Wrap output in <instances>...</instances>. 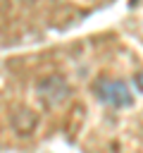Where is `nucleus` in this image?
<instances>
[{"label": "nucleus", "mask_w": 143, "mask_h": 153, "mask_svg": "<svg viewBox=\"0 0 143 153\" xmlns=\"http://www.w3.org/2000/svg\"><path fill=\"white\" fill-rule=\"evenodd\" d=\"M36 93H38V98H41L43 105L57 108V105H62V103L69 98L72 88H69V84H67L64 76H60V74H48V76H43V79L36 84Z\"/></svg>", "instance_id": "obj_2"}, {"label": "nucleus", "mask_w": 143, "mask_h": 153, "mask_svg": "<svg viewBox=\"0 0 143 153\" xmlns=\"http://www.w3.org/2000/svg\"><path fill=\"white\" fill-rule=\"evenodd\" d=\"M10 124L19 136H29V134H33V129L38 124V117L29 108H14L12 115H10Z\"/></svg>", "instance_id": "obj_3"}, {"label": "nucleus", "mask_w": 143, "mask_h": 153, "mask_svg": "<svg viewBox=\"0 0 143 153\" xmlns=\"http://www.w3.org/2000/svg\"><path fill=\"white\" fill-rule=\"evenodd\" d=\"M133 86H136V88H138V91H141V93H143V72H141V74H136V76H133Z\"/></svg>", "instance_id": "obj_4"}, {"label": "nucleus", "mask_w": 143, "mask_h": 153, "mask_svg": "<svg viewBox=\"0 0 143 153\" xmlns=\"http://www.w3.org/2000/svg\"><path fill=\"white\" fill-rule=\"evenodd\" d=\"M26 2H33V0H26Z\"/></svg>", "instance_id": "obj_5"}, {"label": "nucleus", "mask_w": 143, "mask_h": 153, "mask_svg": "<svg viewBox=\"0 0 143 153\" xmlns=\"http://www.w3.org/2000/svg\"><path fill=\"white\" fill-rule=\"evenodd\" d=\"M93 91L95 96L105 103V105H112V108H126L133 103V96L129 91V86L119 79H107V76H100L95 84H93Z\"/></svg>", "instance_id": "obj_1"}]
</instances>
